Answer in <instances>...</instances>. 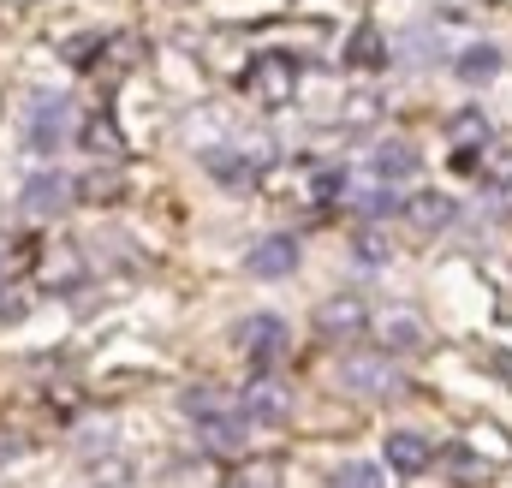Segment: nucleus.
Segmentation results:
<instances>
[{"instance_id":"obj_21","label":"nucleus","mask_w":512,"mask_h":488,"mask_svg":"<svg viewBox=\"0 0 512 488\" xmlns=\"http://www.w3.org/2000/svg\"><path fill=\"white\" fill-rule=\"evenodd\" d=\"M334 488H382V471L376 465H340L334 471Z\"/></svg>"},{"instance_id":"obj_19","label":"nucleus","mask_w":512,"mask_h":488,"mask_svg":"<svg viewBox=\"0 0 512 488\" xmlns=\"http://www.w3.org/2000/svg\"><path fill=\"white\" fill-rule=\"evenodd\" d=\"M179 405H185V411H191L197 423H203V417H215V411H227V399H221L215 387H191V393H185Z\"/></svg>"},{"instance_id":"obj_8","label":"nucleus","mask_w":512,"mask_h":488,"mask_svg":"<svg viewBox=\"0 0 512 488\" xmlns=\"http://www.w3.org/2000/svg\"><path fill=\"white\" fill-rule=\"evenodd\" d=\"M245 417H251V423H286V417H292V393L262 375V381L245 387Z\"/></svg>"},{"instance_id":"obj_4","label":"nucleus","mask_w":512,"mask_h":488,"mask_svg":"<svg viewBox=\"0 0 512 488\" xmlns=\"http://www.w3.org/2000/svg\"><path fill=\"white\" fill-rule=\"evenodd\" d=\"M292 84H298V60L292 54H262L251 72H245V90L262 96V102H286Z\"/></svg>"},{"instance_id":"obj_7","label":"nucleus","mask_w":512,"mask_h":488,"mask_svg":"<svg viewBox=\"0 0 512 488\" xmlns=\"http://www.w3.org/2000/svg\"><path fill=\"white\" fill-rule=\"evenodd\" d=\"M197 429H203V447H209V453H245V435H251V417L227 405V411H215V417H203Z\"/></svg>"},{"instance_id":"obj_14","label":"nucleus","mask_w":512,"mask_h":488,"mask_svg":"<svg viewBox=\"0 0 512 488\" xmlns=\"http://www.w3.org/2000/svg\"><path fill=\"white\" fill-rule=\"evenodd\" d=\"M346 66H387V42L376 24H358L352 42H346Z\"/></svg>"},{"instance_id":"obj_18","label":"nucleus","mask_w":512,"mask_h":488,"mask_svg":"<svg viewBox=\"0 0 512 488\" xmlns=\"http://www.w3.org/2000/svg\"><path fill=\"white\" fill-rule=\"evenodd\" d=\"M399 209H405V203H399V191H393V185H376V191H364V197H358V215H370V221H382V215H399Z\"/></svg>"},{"instance_id":"obj_22","label":"nucleus","mask_w":512,"mask_h":488,"mask_svg":"<svg viewBox=\"0 0 512 488\" xmlns=\"http://www.w3.org/2000/svg\"><path fill=\"white\" fill-rule=\"evenodd\" d=\"M120 191H126V179H114V173H96V179L78 185V197H96V203H102V197H120Z\"/></svg>"},{"instance_id":"obj_10","label":"nucleus","mask_w":512,"mask_h":488,"mask_svg":"<svg viewBox=\"0 0 512 488\" xmlns=\"http://www.w3.org/2000/svg\"><path fill=\"white\" fill-rule=\"evenodd\" d=\"M405 215H411V227L441 233V227H453V221H459V203H453V197H441V191H423V197H411V203H405Z\"/></svg>"},{"instance_id":"obj_24","label":"nucleus","mask_w":512,"mask_h":488,"mask_svg":"<svg viewBox=\"0 0 512 488\" xmlns=\"http://www.w3.org/2000/svg\"><path fill=\"white\" fill-rule=\"evenodd\" d=\"M233 488H268V477H262V483H233Z\"/></svg>"},{"instance_id":"obj_5","label":"nucleus","mask_w":512,"mask_h":488,"mask_svg":"<svg viewBox=\"0 0 512 488\" xmlns=\"http://www.w3.org/2000/svg\"><path fill=\"white\" fill-rule=\"evenodd\" d=\"M78 197V185L66 179V173H36V179H24V191H18V203H24V215H36V221H48V215H60L66 203Z\"/></svg>"},{"instance_id":"obj_6","label":"nucleus","mask_w":512,"mask_h":488,"mask_svg":"<svg viewBox=\"0 0 512 488\" xmlns=\"http://www.w3.org/2000/svg\"><path fill=\"white\" fill-rule=\"evenodd\" d=\"M245 268H251L256 280H286V274L298 268V239H286V233H268L262 244H251Z\"/></svg>"},{"instance_id":"obj_1","label":"nucleus","mask_w":512,"mask_h":488,"mask_svg":"<svg viewBox=\"0 0 512 488\" xmlns=\"http://www.w3.org/2000/svg\"><path fill=\"white\" fill-rule=\"evenodd\" d=\"M66 137H72V102L66 96H36L24 108V149L30 155H60Z\"/></svg>"},{"instance_id":"obj_11","label":"nucleus","mask_w":512,"mask_h":488,"mask_svg":"<svg viewBox=\"0 0 512 488\" xmlns=\"http://www.w3.org/2000/svg\"><path fill=\"white\" fill-rule=\"evenodd\" d=\"M370 173H376L382 185L411 179V173H417V149H411V143H399V137H387V143H376V155H370Z\"/></svg>"},{"instance_id":"obj_12","label":"nucleus","mask_w":512,"mask_h":488,"mask_svg":"<svg viewBox=\"0 0 512 488\" xmlns=\"http://www.w3.org/2000/svg\"><path fill=\"white\" fill-rule=\"evenodd\" d=\"M364 322H370V316H364L358 298H328V304L316 310V328H322V334H340V340H352Z\"/></svg>"},{"instance_id":"obj_20","label":"nucleus","mask_w":512,"mask_h":488,"mask_svg":"<svg viewBox=\"0 0 512 488\" xmlns=\"http://www.w3.org/2000/svg\"><path fill=\"white\" fill-rule=\"evenodd\" d=\"M447 131H453V143H489V120H483V108L459 114V120L447 125Z\"/></svg>"},{"instance_id":"obj_9","label":"nucleus","mask_w":512,"mask_h":488,"mask_svg":"<svg viewBox=\"0 0 512 488\" xmlns=\"http://www.w3.org/2000/svg\"><path fill=\"white\" fill-rule=\"evenodd\" d=\"M429 459H435V447H429L423 435H411V429H393V435H387V465H393L399 477H423Z\"/></svg>"},{"instance_id":"obj_17","label":"nucleus","mask_w":512,"mask_h":488,"mask_svg":"<svg viewBox=\"0 0 512 488\" xmlns=\"http://www.w3.org/2000/svg\"><path fill=\"white\" fill-rule=\"evenodd\" d=\"M84 143H90L96 155H126V143H120V131H114V120H108V114L84 125Z\"/></svg>"},{"instance_id":"obj_16","label":"nucleus","mask_w":512,"mask_h":488,"mask_svg":"<svg viewBox=\"0 0 512 488\" xmlns=\"http://www.w3.org/2000/svg\"><path fill=\"white\" fill-rule=\"evenodd\" d=\"M382 352H423V322H417V316H387L382 322Z\"/></svg>"},{"instance_id":"obj_15","label":"nucleus","mask_w":512,"mask_h":488,"mask_svg":"<svg viewBox=\"0 0 512 488\" xmlns=\"http://www.w3.org/2000/svg\"><path fill=\"white\" fill-rule=\"evenodd\" d=\"M203 167H209L215 179H227V185H251V179H256V161H245L239 149H209V155H203Z\"/></svg>"},{"instance_id":"obj_2","label":"nucleus","mask_w":512,"mask_h":488,"mask_svg":"<svg viewBox=\"0 0 512 488\" xmlns=\"http://www.w3.org/2000/svg\"><path fill=\"white\" fill-rule=\"evenodd\" d=\"M340 387L358 399H399L405 381L387 364V352H352V358H340Z\"/></svg>"},{"instance_id":"obj_3","label":"nucleus","mask_w":512,"mask_h":488,"mask_svg":"<svg viewBox=\"0 0 512 488\" xmlns=\"http://www.w3.org/2000/svg\"><path fill=\"white\" fill-rule=\"evenodd\" d=\"M239 352H245L256 369H274L280 352H286V322H280V316H245V322H239Z\"/></svg>"},{"instance_id":"obj_23","label":"nucleus","mask_w":512,"mask_h":488,"mask_svg":"<svg viewBox=\"0 0 512 488\" xmlns=\"http://www.w3.org/2000/svg\"><path fill=\"white\" fill-rule=\"evenodd\" d=\"M358 262H387L382 233H364V239H358Z\"/></svg>"},{"instance_id":"obj_13","label":"nucleus","mask_w":512,"mask_h":488,"mask_svg":"<svg viewBox=\"0 0 512 488\" xmlns=\"http://www.w3.org/2000/svg\"><path fill=\"white\" fill-rule=\"evenodd\" d=\"M495 72H501V48H495V42H471V48L459 54V78H465V84H489Z\"/></svg>"}]
</instances>
